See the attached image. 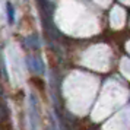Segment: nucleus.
Wrapping results in <instances>:
<instances>
[{"label": "nucleus", "instance_id": "obj_3", "mask_svg": "<svg viewBox=\"0 0 130 130\" xmlns=\"http://www.w3.org/2000/svg\"><path fill=\"white\" fill-rule=\"evenodd\" d=\"M5 60H6V69L10 83L18 88L22 86L26 76V69H25V61L21 48L13 42L9 44L5 50Z\"/></svg>", "mask_w": 130, "mask_h": 130}, {"label": "nucleus", "instance_id": "obj_11", "mask_svg": "<svg viewBox=\"0 0 130 130\" xmlns=\"http://www.w3.org/2000/svg\"><path fill=\"white\" fill-rule=\"evenodd\" d=\"M127 50L130 51V42H127Z\"/></svg>", "mask_w": 130, "mask_h": 130}, {"label": "nucleus", "instance_id": "obj_9", "mask_svg": "<svg viewBox=\"0 0 130 130\" xmlns=\"http://www.w3.org/2000/svg\"><path fill=\"white\" fill-rule=\"evenodd\" d=\"M98 3H101V5H107L108 3V0H96Z\"/></svg>", "mask_w": 130, "mask_h": 130}, {"label": "nucleus", "instance_id": "obj_6", "mask_svg": "<svg viewBox=\"0 0 130 130\" xmlns=\"http://www.w3.org/2000/svg\"><path fill=\"white\" fill-rule=\"evenodd\" d=\"M124 19H126V15H124V10L120 9V7H114L111 12V26L112 28H121L124 25Z\"/></svg>", "mask_w": 130, "mask_h": 130}, {"label": "nucleus", "instance_id": "obj_5", "mask_svg": "<svg viewBox=\"0 0 130 130\" xmlns=\"http://www.w3.org/2000/svg\"><path fill=\"white\" fill-rule=\"evenodd\" d=\"M130 129V108L120 112L117 117L107 124L104 130H127Z\"/></svg>", "mask_w": 130, "mask_h": 130}, {"label": "nucleus", "instance_id": "obj_7", "mask_svg": "<svg viewBox=\"0 0 130 130\" xmlns=\"http://www.w3.org/2000/svg\"><path fill=\"white\" fill-rule=\"evenodd\" d=\"M120 67H121V72L124 73V76L130 79V60L124 59L123 61H121V66H120Z\"/></svg>", "mask_w": 130, "mask_h": 130}, {"label": "nucleus", "instance_id": "obj_1", "mask_svg": "<svg viewBox=\"0 0 130 130\" xmlns=\"http://www.w3.org/2000/svg\"><path fill=\"white\" fill-rule=\"evenodd\" d=\"M56 21L69 35H91L98 29L96 19L76 0H61L56 13Z\"/></svg>", "mask_w": 130, "mask_h": 130}, {"label": "nucleus", "instance_id": "obj_10", "mask_svg": "<svg viewBox=\"0 0 130 130\" xmlns=\"http://www.w3.org/2000/svg\"><path fill=\"white\" fill-rule=\"evenodd\" d=\"M123 3H127V5H130V0H121Z\"/></svg>", "mask_w": 130, "mask_h": 130}, {"label": "nucleus", "instance_id": "obj_2", "mask_svg": "<svg viewBox=\"0 0 130 130\" xmlns=\"http://www.w3.org/2000/svg\"><path fill=\"white\" fill-rule=\"evenodd\" d=\"M96 88V79L83 73H72L64 82V96L67 105L73 112L83 114L88 110L91 98Z\"/></svg>", "mask_w": 130, "mask_h": 130}, {"label": "nucleus", "instance_id": "obj_4", "mask_svg": "<svg viewBox=\"0 0 130 130\" xmlns=\"http://www.w3.org/2000/svg\"><path fill=\"white\" fill-rule=\"evenodd\" d=\"M82 63L96 70H107L110 66V50L104 45L89 48L83 54Z\"/></svg>", "mask_w": 130, "mask_h": 130}, {"label": "nucleus", "instance_id": "obj_8", "mask_svg": "<svg viewBox=\"0 0 130 130\" xmlns=\"http://www.w3.org/2000/svg\"><path fill=\"white\" fill-rule=\"evenodd\" d=\"M7 2L6 0H0V21L3 18V15H5V7H6Z\"/></svg>", "mask_w": 130, "mask_h": 130}]
</instances>
